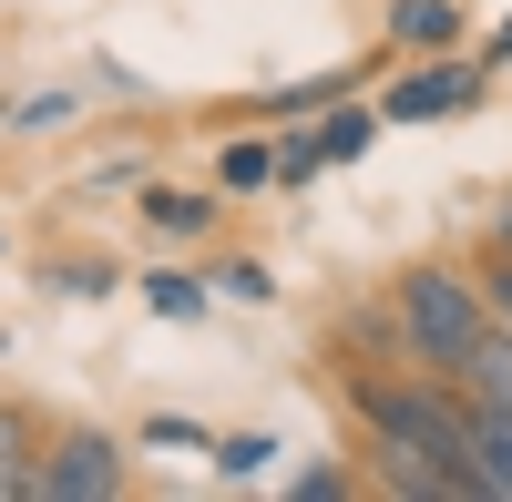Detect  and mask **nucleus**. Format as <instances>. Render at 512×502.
Returning a JSON list of instances; mask_svg holds the SVG:
<instances>
[{"label":"nucleus","instance_id":"8","mask_svg":"<svg viewBox=\"0 0 512 502\" xmlns=\"http://www.w3.org/2000/svg\"><path fill=\"white\" fill-rule=\"evenodd\" d=\"M144 226H164V236H205V226H216V205H205V195H175V185H154V195H144Z\"/></svg>","mask_w":512,"mask_h":502},{"label":"nucleus","instance_id":"1","mask_svg":"<svg viewBox=\"0 0 512 502\" xmlns=\"http://www.w3.org/2000/svg\"><path fill=\"white\" fill-rule=\"evenodd\" d=\"M359 421L379 431L390 492L420 502H472V400H441L431 380H359Z\"/></svg>","mask_w":512,"mask_h":502},{"label":"nucleus","instance_id":"6","mask_svg":"<svg viewBox=\"0 0 512 502\" xmlns=\"http://www.w3.org/2000/svg\"><path fill=\"white\" fill-rule=\"evenodd\" d=\"M472 103V72H410L390 82V123H431V113H461Z\"/></svg>","mask_w":512,"mask_h":502},{"label":"nucleus","instance_id":"5","mask_svg":"<svg viewBox=\"0 0 512 502\" xmlns=\"http://www.w3.org/2000/svg\"><path fill=\"white\" fill-rule=\"evenodd\" d=\"M369 134H379V113H328L297 154H277V175H318V164H349V154H369Z\"/></svg>","mask_w":512,"mask_h":502},{"label":"nucleus","instance_id":"3","mask_svg":"<svg viewBox=\"0 0 512 502\" xmlns=\"http://www.w3.org/2000/svg\"><path fill=\"white\" fill-rule=\"evenodd\" d=\"M113 492H123V451L103 431H62L31 462V502H113Z\"/></svg>","mask_w":512,"mask_h":502},{"label":"nucleus","instance_id":"13","mask_svg":"<svg viewBox=\"0 0 512 502\" xmlns=\"http://www.w3.org/2000/svg\"><path fill=\"white\" fill-rule=\"evenodd\" d=\"M492 52H502V62H512V31H502V41H492Z\"/></svg>","mask_w":512,"mask_h":502},{"label":"nucleus","instance_id":"9","mask_svg":"<svg viewBox=\"0 0 512 502\" xmlns=\"http://www.w3.org/2000/svg\"><path fill=\"white\" fill-rule=\"evenodd\" d=\"M390 41H461V11H451V0H400Z\"/></svg>","mask_w":512,"mask_h":502},{"label":"nucleus","instance_id":"4","mask_svg":"<svg viewBox=\"0 0 512 502\" xmlns=\"http://www.w3.org/2000/svg\"><path fill=\"white\" fill-rule=\"evenodd\" d=\"M472 482H482V502H512V410L502 400H472Z\"/></svg>","mask_w":512,"mask_h":502},{"label":"nucleus","instance_id":"11","mask_svg":"<svg viewBox=\"0 0 512 502\" xmlns=\"http://www.w3.org/2000/svg\"><path fill=\"white\" fill-rule=\"evenodd\" d=\"M226 185H236V195L277 185V144H226Z\"/></svg>","mask_w":512,"mask_h":502},{"label":"nucleus","instance_id":"12","mask_svg":"<svg viewBox=\"0 0 512 502\" xmlns=\"http://www.w3.org/2000/svg\"><path fill=\"white\" fill-rule=\"evenodd\" d=\"M492 257H512V216H502V226H492Z\"/></svg>","mask_w":512,"mask_h":502},{"label":"nucleus","instance_id":"7","mask_svg":"<svg viewBox=\"0 0 512 502\" xmlns=\"http://www.w3.org/2000/svg\"><path fill=\"white\" fill-rule=\"evenodd\" d=\"M31 462H41L31 410H0V502H11V492H31Z\"/></svg>","mask_w":512,"mask_h":502},{"label":"nucleus","instance_id":"2","mask_svg":"<svg viewBox=\"0 0 512 502\" xmlns=\"http://www.w3.org/2000/svg\"><path fill=\"white\" fill-rule=\"evenodd\" d=\"M400 339L410 359L431 369V380H461V369L482 359L492 339V298H482V277H461V267H420L400 287Z\"/></svg>","mask_w":512,"mask_h":502},{"label":"nucleus","instance_id":"10","mask_svg":"<svg viewBox=\"0 0 512 502\" xmlns=\"http://www.w3.org/2000/svg\"><path fill=\"white\" fill-rule=\"evenodd\" d=\"M144 308H154V318H205V287L164 267V277H144Z\"/></svg>","mask_w":512,"mask_h":502}]
</instances>
